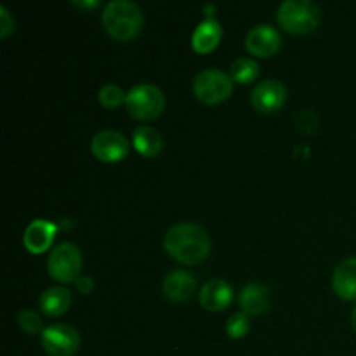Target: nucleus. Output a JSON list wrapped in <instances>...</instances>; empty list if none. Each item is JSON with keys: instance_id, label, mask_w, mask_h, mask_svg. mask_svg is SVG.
<instances>
[{"instance_id": "20e7f679", "label": "nucleus", "mask_w": 356, "mask_h": 356, "mask_svg": "<svg viewBox=\"0 0 356 356\" xmlns=\"http://www.w3.org/2000/svg\"><path fill=\"white\" fill-rule=\"evenodd\" d=\"M125 106L131 117L138 120H153L160 117L165 108L163 92L153 83H139L127 92Z\"/></svg>"}, {"instance_id": "aec40b11", "label": "nucleus", "mask_w": 356, "mask_h": 356, "mask_svg": "<svg viewBox=\"0 0 356 356\" xmlns=\"http://www.w3.org/2000/svg\"><path fill=\"white\" fill-rule=\"evenodd\" d=\"M97 99H99V103L103 104L104 108L115 110V108L120 106L122 103H125L127 94H125L120 87L115 86V83H106V86L101 87L99 92H97Z\"/></svg>"}, {"instance_id": "7ed1b4c3", "label": "nucleus", "mask_w": 356, "mask_h": 356, "mask_svg": "<svg viewBox=\"0 0 356 356\" xmlns=\"http://www.w3.org/2000/svg\"><path fill=\"white\" fill-rule=\"evenodd\" d=\"M277 19L289 33H309L320 23V7L312 0H285L278 7Z\"/></svg>"}, {"instance_id": "2eb2a0df", "label": "nucleus", "mask_w": 356, "mask_h": 356, "mask_svg": "<svg viewBox=\"0 0 356 356\" xmlns=\"http://www.w3.org/2000/svg\"><path fill=\"white\" fill-rule=\"evenodd\" d=\"M222 37V28L212 17H207L202 21L197 28H195L193 35H191V47L198 54H209L218 47L219 40Z\"/></svg>"}, {"instance_id": "6ab92c4d", "label": "nucleus", "mask_w": 356, "mask_h": 356, "mask_svg": "<svg viewBox=\"0 0 356 356\" xmlns=\"http://www.w3.org/2000/svg\"><path fill=\"white\" fill-rule=\"evenodd\" d=\"M257 75H259V65L250 58L236 59L229 68V76L233 79V82L240 83V86L254 82Z\"/></svg>"}, {"instance_id": "4be33fe9", "label": "nucleus", "mask_w": 356, "mask_h": 356, "mask_svg": "<svg viewBox=\"0 0 356 356\" xmlns=\"http://www.w3.org/2000/svg\"><path fill=\"white\" fill-rule=\"evenodd\" d=\"M17 325L26 334H38L42 330V318L31 309H23L17 315Z\"/></svg>"}, {"instance_id": "a211bd4d", "label": "nucleus", "mask_w": 356, "mask_h": 356, "mask_svg": "<svg viewBox=\"0 0 356 356\" xmlns=\"http://www.w3.org/2000/svg\"><path fill=\"white\" fill-rule=\"evenodd\" d=\"M132 143H134V148L143 156H148V159L160 155L163 148V139L160 132L153 127H146V125L136 129L134 136H132Z\"/></svg>"}, {"instance_id": "0eeeda50", "label": "nucleus", "mask_w": 356, "mask_h": 356, "mask_svg": "<svg viewBox=\"0 0 356 356\" xmlns=\"http://www.w3.org/2000/svg\"><path fill=\"white\" fill-rule=\"evenodd\" d=\"M42 348L51 356H72L80 348V334L73 327L56 323L42 330Z\"/></svg>"}, {"instance_id": "f3484780", "label": "nucleus", "mask_w": 356, "mask_h": 356, "mask_svg": "<svg viewBox=\"0 0 356 356\" xmlns=\"http://www.w3.org/2000/svg\"><path fill=\"white\" fill-rule=\"evenodd\" d=\"M38 302L47 316H61L72 305V294L65 287H51L40 296Z\"/></svg>"}, {"instance_id": "5701e85b", "label": "nucleus", "mask_w": 356, "mask_h": 356, "mask_svg": "<svg viewBox=\"0 0 356 356\" xmlns=\"http://www.w3.org/2000/svg\"><path fill=\"white\" fill-rule=\"evenodd\" d=\"M14 19L13 16L9 14V10L6 9L3 6H0V37L7 38L10 33L14 31Z\"/></svg>"}, {"instance_id": "1a4fd4ad", "label": "nucleus", "mask_w": 356, "mask_h": 356, "mask_svg": "<svg viewBox=\"0 0 356 356\" xmlns=\"http://www.w3.org/2000/svg\"><path fill=\"white\" fill-rule=\"evenodd\" d=\"M287 99V89L278 80H264L257 83L252 90V106L261 113H275L284 106Z\"/></svg>"}, {"instance_id": "f257e3e1", "label": "nucleus", "mask_w": 356, "mask_h": 356, "mask_svg": "<svg viewBox=\"0 0 356 356\" xmlns=\"http://www.w3.org/2000/svg\"><path fill=\"white\" fill-rule=\"evenodd\" d=\"M163 249L177 263L198 264L211 252V238L202 226L179 222L165 233Z\"/></svg>"}, {"instance_id": "39448f33", "label": "nucleus", "mask_w": 356, "mask_h": 356, "mask_svg": "<svg viewBox=\"0 0 356 356\" xmlns=\"http://www.w3.org/2000/svg\"><path fill=\"white\" fill-rule=\"evenodd\" d=\"M47 270L49 275L61 284H70L73 280L76 282L80 270H82V252L72 242L59 243L49 254Z\"/></svg>"}, {"instance_id": "6e6552de", "label": "nucleus", "mask_w": 356, "mask_h": 356, "mask_svg": "<svg viewBox=\"0 0 356 356\" xmlns=\"http://www.w3.org/2000/svg\"><path fill=\"white\" fill-rule=\"evenodd\" d=\"M90 149H92V155L101 162H118L127 156L129 143L120 132L101 131L92 138Z\"/></svg>"}, {"instance_id": "423d86ee", "label": "nucleus", "mask_w": 356, "mask_h": 356, "mask_svg": "<svg viewBox=\"0 0 356 356\" xmlns=\"http://www.w3.org/2000/svg\"><path fill=\"white\" fill-rule=\"evenodd\" d=\"M233 79L221 70L209 68L198 73L193 82V92L202 103L218 104L229 97L233 90Z\"/></svg>"}, {"instance_id": "dca6fc26", "label": "nucleus", "mask_w": 356, "mask_h": 356, "mask_svg": "<svg viewBox=\"0 0 356 356\" xmlns=\"http://www.w3.org/2000/svg\"><path fill=\"white\" fill-rule=\"evenodd\" d=\"M238 302L245 315H261L270 308V291L263 285L250 284L240 291Z\"/></svg>"}, {"instance_id": "393cba45", "label": "nucleus", "mask_w": 356, "mask_h": 356, "mask_svg": "<svg viewBox=\"0 0 356 356\" xmlns=\"http://www.w3.org/2000/svg\"><path fill=\"white\" fill-rule=\"evenodd\" d=\"M75 285L79 289V292H82V294H90L94 291V282L90 277H79Z\"/></svg>"}, {"instance_id": "f8f14e48", "label": "nucleus", "mask_w": 356, "mask_h": 356, "mask_svg": "<svg viewBox=\"0 0 356 356\" xmlns=\"http://www.w3.org/2000/svg\"><path fill=\"white\" fill-rule=\"evenodd\" d=\"M163 296L172 302H186L197 291V278L183 270L170 271L162 284Z\"/></svg>"}, {"instance_id": "ddd939ff", "label": "nucleus", "mask_w": 356, "mask_h": 356, "mask_svg": "<svg viewBox=\"0 0 356 356\" xmlns=\"http://www.w3.org/2000/svg\"><path fill=\"white\" fill-rule=\"evenodd\" d=\"M332 289L344 301L356 299V257L343 259L332 273Z\"/></svg>"}, {"instance_id": "a878e982", "label": "nucleus", "mask_w": 356, "mask_h": 356, "mask_svg": "<svg viewBox=\"0 0 356 356\" xmlns=\"http://www.w3.org/2000/svg\"><path fill=\"white\" fill-rule=\"evenodd\" d=\"M351 323H353V327H355V330H356V306H355L353 313H351Z\"/></svg>"}, {"instance_id": "412c9836", "label": "nucleus", "mask_w": 356, "mask_h": 356, "mask_svg": "<svg viewBox=\"0 0 356 356\" xmlns=\"http://www.w3.org/2000/svg\"><path fill=\"white\" fill-rule=\"evenodd\" d=\"M250 329V320L249 315L245 313H235L232 318L226 322V332L232 339H242V337L247 336Z\"/></svg>"}, {"instance_id": "f03ea898", "label": "nucleus", "mask_w": 356, "mask_h": 356, "mask_svg": "<svg viewBox=\"0 0 356 356\" xmlns=\"http://www.w3.org/2000/svg\"><path fill=\"white\" fill-rule=\"evenodd\" d=\"M103 26L115 40H131L143 28L141 9L131 0H113L103 10Z\"/></svg>"}, {"instance_id": "b1692460", "label": "nucleus", "mask_w": 356, "mask_h": 356, "mask_svg": "<svg viewBox=\"0 0 356 356\" xmlns=\"http://www.w3.org/2000/svg\"><path fill=\"white\" fill-rule=\"evenodd\" d=\"M309 120H316V115L312 113L309 110H301L298 117H296V122H298V125L302 129V131L313 132V129L309 127V124L316 129V124H318V122H309Z\"/></svg>"}, {"instance_id": "9d476101", "label": "nucleus", "mask_w": 356, "mask_h": 356, "mask_svg": "<svg viewBox=\"0 0 356 356\" xmlns=\"http://www.w3.org/2000/svg\"><path fill=\"white\" fill-rule=\"evenodd\" d=\"M280 45V33L271 24H257L245 37V49L257 58H270L278 52Z\"/></svg>"}, {"instance_id": "9b49d317", "label": "nucleus", "mask_w": 356, "mask_h": 356, "mask_svg": "<svg viewBox=\"0 0 356 356\" xmlns=\"http://www.w3.org/2000/svg\"><path fill=\"white\" fill-rule=\"evenodd\" d=\"M58 226L47 219H35L26 226L23 235L24 249L31 254H42L52 245Z\"/></svg>"}, {"instance_id": "4468645a", "label": "nucleus", "mask_w": 356, "mask_h": 356, "mask_svg": "<svg viewBox=\"0 0 356 356\" xmlns=\"http://www.w3.org/2000/svg\"><path fill=\"white\" fill-rule=\"evenodd\" d=\"M233 301V289L225 280H211L202 287L200 305L209 312H222Z\"/></svg>"}]
</instances>
